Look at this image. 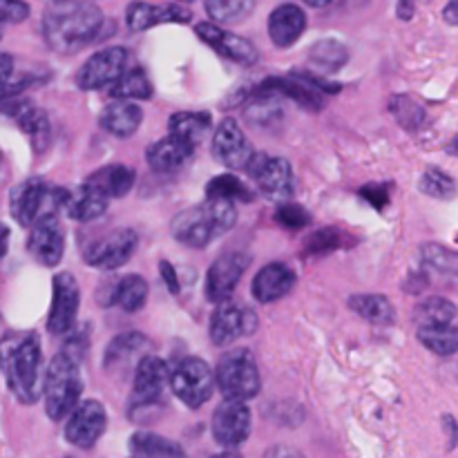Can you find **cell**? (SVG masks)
I'll return each instance as SVG.
<instances>
[{
	"label": "cell",
	"mask_w": 458,
	"mask_h": 458,
	"mask_svg": "<svg viewBox=\"0 0 458 458\" xmlns=\"http://www.w3.org/2000/svg\"><path fill=\"white\" fill-rule=\"evenodd\" d=\"M106 16L88 0H54L43 16L45 40L58 54H74L101 36Z\"/></svg>",
	"instance_id": "obj_1"
},
{
	"label": "cell",
	"mask_w": 458,
	"mask_h": 458,
	"mask_svg": "<svg viewBox=\"0 0 458 458\" xmlns=\"http://www.w3.org/2000/svg\"><path fill=\"white\" fill-rule=\"evenodd\" d=\"M0 365L13 396L31 405L43 394V352L36 334L7 335L0 343Z\"/></svg>",
	"instance_id": "obj_2"
},
{
	"label": "cell",
	"mask_w": 458,
	"mask_h": 458,
	"mask_svg": "<svg viewBox=\"0 0 458 458\" xmlns=\"http://www.w3.org/2000/svg\"><path fill=\"white\" fill-rule=\"evenodd\" d=\"M237 222L233 201L206 199L204 204L179 213L173 222V235L191 249H204L219 235L231 231Z\"/></svg>",
	"instance_id": "obj_3"
},
{
	"label": "cell",
	"mask_w": 458,
	"mask_h": 458,
	"mask_svg": "<svg viewBox=\"0 0 458 458\" xmlns=\"http://www.w3.org/2000/svg\"><path fill=\"white\" fill-rule=\"evenodd\" d=\"M83 380L79 362L70 353H56L43 376L45 411L52 420H63L81 401Z\"/></svg>",
	"instance_id": "obj_4"
},
{
	"label": "cell",
	"mask_w": 458,
	"mask_h": 458,
	"mask_svg": "<svg viewBox=\"0 0 458 458\" xmlns=\"http://www.w3.org/2000/svg\"><path fill=\"white\" fill-rule=\"evenodd\" d=\"M213 374L215 385L226 401L244 403L258 396L259 374L249 349H233V352L224 353Z\"/></svg>",
	"instance_id": "obj_5"
},
{
	"label": "cell",
	"mask_w": 458,
	"mask_h": 458,
	"mask_svg": "<svg viewBox=\"0 0 458 458\" xmlns=\"http://www.w3.org/2000/svg\"><path fill=\"white\" fill-rule=\"evenodd\" d=\"M168 383L174 396L191 410H197L210 401L215 389V374L210 365L201 358H183L168 374Z\"/></svg>",
	"instance_id": "obj_6"
},
{
	"label": "cell",
	"mask_w": 458,
	"mask_h": 458,
	"mask_svg": "<svg viewBox=\"0 0 458 458\" xmlns=\"http://www.w3.org/2000/svg\"><path fill=\"white\" fill-rule=\"evenodd\" d=\"M9 210L21 226H31L38 217L56 213V188H49L40 179H27L18 183L9 195Z\"/></svg>",
	"instance_id": "obj_7"
},
{
	"label": "cell",
	"mask_w": 458,
	"mask_h": 458,
	"mask_svg": "<svg viewBox=\"0 0 458 458\" xmlns=\"http://www.w3.org/2000/svg\"><path fill=\"white\" fill-rule=\"evenodd\" d=\"M250 174L258 182L259 192L271 201H286L295 191V177L291 164L282 157L268 155H253L249 164Z\"/></svg>",
	"instance_id": "obj_8"
},
{
	"label": "cell",
	"mask_w": 458,
	"mask_h": 458,
	"mask_svg": "<svg viewBox=\"0 0 458 458\" xmlns=\"http://www.w3.org/2000/svg\"><path fill=\"white\" fill-rule=\"evenodd\" d=\"M137 246H139V237L132 228H116V231H112L110 235L92 242V244L85 249L83 258L92 268L114 271V268L123 267V264L132 258Z\"/></svg>",
	"instance_id": "obj_9"
},
{
	"label": "cell",
	"mask_w": 458,
	"mask_h": 458,
	"mask_svg": "<svg viewBox=\"0 0 458 458\" xmlns=\"http://www.w3.org/2000/svg\"><path fill=\"white\" fill-rule=\"evenodd\" d=\"M128 70V52L123 47H107L92 54L76 74V85L81 89H103L114 85L121 74Z\"/></svg>",
	"instance_id": "obj_10"
},
{
	"label": "cell",
	"mask_w": 458,
	"mask_h": 458,
	"mask_svg": "<svg viewBox=\"0 0 458 458\" xmlns=\"http://www.w3.org/2000/svg\"><path fill=\"white\" fill-rule=\"evenodd\" d=\"M54 300L52 309H49L47 329L49 334L63 335L74 327L76 316H79V302L81 291L79 282L72 273L61 271L54 276Z\"/></svg>",
	"instance_id": "obj_11"
},
{
	"label": "cell",
	"mask_w": 458,
	"mask_h": 458,
	"mask_svg": "<svg viewBox=\"0 0 458 458\" xmlns=\"http://www.w3.org/2000/svg\"><path fill=\"white\" fill-rule=\"evenodd\" d=\"M106 425H107V414H106V407H103L101 403L98 401L79 403V405L67 414L65 438L74 447L89 450V447L103 437Z\"/></svg>",
	"instance_id": "obj_12"
},
{
	"label": "cell",
	"mask_w": 458,
	"mask_h": 458,
	"mask_svg": "<svg viewBox=\"0 0 458 458\" xmlns=\"http://www.w3.org/2000/svg\"><path fill=\"white\" fill-rule=\"evenodd\" d=\"M27 250L43 267H56L65 250V233L56 213H47L31 224Z\"/></svg>",
	"instance_id": "obj_13"
},
{
	"label": "cell",
	"mask_w": 458,
	"mask_h": 458,
	"mask_svg": "<svg viewBox=\"0 0 458 458\" xmlns=\"http://www.w3.org/2000/svg\"><path fill=\"white\" fill-rule=\"evenodd\" d=\"M255 327H258V316L253 309L237 307L235 302L226 300L215 309L213 320H210V340L217 347H228L242 335L253 334Z\"/></svg>",
	"instance_id": "obj_14"
},
{
	"label": "cell",
	"mask_w": 458,
	"mask_h": 458,
	"mask_svg": "<svg viewBox=\"0 0 458 458\" xmlns=\"http://www.w3.org/2000/svg\"><path fill=\"white\" fill-rule=\"evenodd\" d=\"M213 155L231 170H246L255 150L235 119H224L213 134Z\"/></svg>",
	"instance_id": "obj_15"
},
{
	"label": "cell",
	"mask_w": 458,
	"mask_h": 458,
	"mask_svg": "<svg viewBox=\"0 0 458 458\" xmlns=\"http://www.w3.org/2000/svg\"><path fill=\"white\" fill-rule=\"evenodd\" d=\"M246 264L249 259L242 253H226L215 259L206 273V298L215 304L231 300L244 276Z\"/></svg>",
	"instance_id": "obj_16"
},
{
	"label": "cell",
	"mask_w": 458,
	"mask_h": 458,
	"mask_svg": "<svg viewBox=\"0 0 458 458\" xmlns=\"http://www.w3.org/2000/svg\"><path fill=\"white\" fill-rule=\"evenodd\" d=\"M250 434V410L240 401H224L215 410L213 437L224 447H240Z\"/></svg>",
	"instance_id": "obj_17"
},
{
	"label": "cell",
	"mask_w": 458,
	"mask_h": 458,
	"mask_svg": "<svg viewBox=\"0 0 458 458\" xmlns=\"http://www.w3.org/2000/svg\"><path fill=\"white\" fill-rule=\"evenodd\" d=\"M168 365L159 356H143L137 362L132 383V405L148 407L155 405L164 394L165 383H168Z\"/></svg>",
	"instance_id": "obj_18"
},
{
	"label": "cell",
	"mask_w": 458,
	"mask_h": 458,
	"mask_svg": "<svg viewBox=\"0 0 458 458\" xmlns=\"http://www.w3.org/2000/svg\"><path fill=\"white\" fill-rule=\"evenodd\" d=\"M197 36L204 40L206 45L215 49L217 54H222L224 58H231V61L240 63V65H253L258 61V49L250 40L242 38V36L231 34V31L222 30L215 22H199L195 27Z\"/></svg>",
	"instance_id": "obj_19"
},
{
	"label": "cell",
	"mask_w": 458,
	"mask_h": 458,
	"mask_svg": "<svg viewBox=\"0 0 458 458\" xmlns=\"http://www.w3.org/2000/svg\"><path fill=\"white\" fill-rule=\"evenodd\" d=\"M106 197L94 192L85 183L81 188H74V191L56 188V210L58 213H65L67 217L76 219V222H94V219H98L106 213Z\"/></svg>",
	"instance_id": "obj_20"
},
{
	"label": "cell",
	"mask_w": 458,
	"mask_h": 458,
	"mask_svg": "<svg viewBox=\"0 0 458 458\" xmlns=\"http://www.w3.org/2000/svg\"><path fill=\"white\" fill-rule=\"evenodd\" d=\"M307 30V13L293 3L280 4L268 16V36L277 47H291Z\"/></svg>",
	"instance_id": "obj_21"
},
{
	"label": "cell",
	"mask_w": 458,
	"mask_h": 458,
	"mask_svg": "<svg viewBox=\"0 0 458 458\" xmlns=\"http://www.w3.org/2000/svg\"><path fill=\"white\" fill-rule=\"evenodd\" d=\"M295 284V273L289 264H267L253 280V295L258 302L271 304L284 298Z\"/></svg>",
	"instance_id": "obj_22"
},
{
	"label": "cell",
	"mask_w": 458,
	"mask_h": 458,
	"mask_svg": "<svg viewBox=\"0 0 458 458\" xmlns=\"http://www.w3.org/2000/svg\"><path fill=\"white\" fill-rule=\"evenodd\" d=\"M192 155H195V146L174 137V134H168V137L159 139V141L148 148L146 159L155 173H174L183 164H188Z\"/></svg>",
	"instance_id": "obj_23"
},
{
	"label": "cell",
	"mask_w": 458,
	"mask_h": 458,
	"mask_svg": "<svg viewBox=\"0 0 458 458\" xmlns=\"http://www.w3.org/2000/svg\"><path fill=\"white\" fill-rule=\"evenodd\" d=\"M125 21L132 31H146L161 22H188L191 12L179 4H150V3H132L125 13Z\"/></svg>",
	"instance_id": "obj_24"
},
{
	"label": "cell",
	"mask_w": 458,
	"mask_h": 458,
	"mask_svg": "<svg viewBox=\"0 0 458 458\" xmlns=\"http://www.w3.org/2000/svg\"><path fill=\"white\" fill-rule=\"evenodd\" d=\"M85 186L92 188L94 192L106 197L107 201L114 199V197H125L134 186V173L128 165L121 164H110L103 165V168L94 170L88 179H85Z\"/></svg>",
	"instance_id": "obj_25"
},
{
	"label": "cell",
	"mask_w": 458,
	"mask_h": 458,
	"mask_svg": "<svg viewBox=\"0 0 458 458\" xmlns=\"http://www.w3.org/2000/svg\"><path fill=\"white\" fill-rule=\"evenodd\" d=\"M143 121V110L134 101L114 98L106 110L101 112V128L114 137H132Z\"/></svg>",
	"instance_id": "obj_26"
},
{
	"label": "cell",
	"mask_w": 458,
	"mask_h": 458,
	"mask_svg": "<svg viewBox=\"0 0 458 458\" xmlns=\"http://www.w3.org/2000/svg\"><path fill=\"white\" fill-rule=\"evenodd\" d=\"M146 347H148V340H146V335H141V334L116 335V338L110 343V347H107L106 362H103V365H106V369H110V371L125 369L130 362L141 360L139 356L146 352Z\"/></svg>",
	"instance_id": "obj_27"
},
{
	"label": "cell",
	"mask_w": 458,
	"mask_h": 458,
	"mask_svg": "<svg viewBox=\"0 0 458 458\" xmlns=\"http://www.w3.org/2000/svg\"><path fill=\"white\" fill-rule=\"evenodd\" d=\"M13 114H16V121L22 132L31 139L36 150L43 152L49 146V137H52V125H49L45 110L30 106V103H22V106H16Z\"/></svg>",
	"instance_id": "obj_28"
},
{
	"label": "cell",
	"mask_w": 458,
	"mask_h": 458,
	"mask_svg": "<svg viewBox=\"0 0 458 458\" xmlns=\"http://www.w3.org/2000/svg\"><path fill=\"white\" fill-rule=\"evenodd\" d=\"M349 307L356 311L362 320L371 325H394L396 322V309L389 302V298L378 293H360L349 298Z\"/></svg>",
	"instance_id": "obj_29"
},
{
	"label": "cell",
	"mask_w": 458,
	"mask_h": 458,
	"mask_svg": "<svg viewBox=\"0 0 458 458\" xmlns=\"http://www.w3.org/2000/svg\"><path fill=\"white\" fill-rule=\"evenodd\" d=\"M130 450L134 458H186L174 441L152 432H137L130 438Z\"/></svg>",
	"instance_id": "obj_30"
},
{
	"label": "cell",
	"mask_w": 458,
	"mask_h": 458,
	"mask_svg": "<svg viewBox=\"0 0 458 458\" xmlns=\"http://www.w3.org/2000/svg\"><path fill=\"white\" fill-rule=\"evenodd\" d=\"M416 329L425 327H454L456 325V307L450 300L443 298H428L419 302L414 309Z\"/></svg>",
	"instance_id": "obj_31"
},
{
	"label": "cell",
	"mask_w": 458,
	"mask_h": 458,
	"mask_svg": "<svg viewBox=\"0 0 458 458\" xmlns=\"http://www.w3.org/2000/svg\"><path fill=\"white\" fill-rule=\"evenodd\" d=\"M168 130V134H174V137L183 139L197 148V143L210 130V114L208 112H177V114L170 116Z\"/></svg>",
	"instance_id": "obj_32"
},
{
	"label": "cell",
	"mask_w": 458,
	"mask_h": 458,
	"mask_svg": "<svg viewBox=\"0 0 458 458\" xmlns=\"http://www.w3.org/2000/svg\"><path fill=\"white\" fill-rule=\"evenodd\" d=\"M148 300V282L141 276L121 277L112 291V302L119 304L123 311L137 313L146 307Z\"/></svg>",
	"instance_id": "obj_33"
},
{
	"label": "cell",
	"mask_w": 458,
	"mask_h": 458,
	"mask_svg": "<svg viewBox=\"0 0 458 458\" xmlns=\"http://www.w3.org/2000/svg\"><path fill=\"white\" fill-rule=\"evenodd\" d=\"M112 97L123 98V101H143L152 97V83L141 67L125 70L121 79L112 85Z\"/></svg>",
	"instance_id": "obj_34"
},
{
	"label": "cell",
	"mask_w": 458,
	"mask_h": 458,
	"mask_svg": "<svg viewBox=\"0 0 458 458\" xmlns=\"http://www.w3.org/2000/svg\"><path fill=\"white\" fill-rule=\"evenodd\" d=\"M206 197L208 199H224V201H250L253 192L249 191L244 182L235 174H219L206 183Z\"/></svg>",
	"instance_id": "obj_35"
},
{
	"label": "cell",
	"mask_w": 458,
	"mask_h": 458,
	"mask_svg": "<svg viewBox=\"0 0 458 458\" xmlns=\"http://www.w3.org/2000/svg\"><path fill=\"white\" fill-rule=\"evenodd\" d=\"M255 0H206V12L210 21L219 25H233L242 22L253 13Z\"/></svg>",
	"instance_id": "obj_36"
},
{
	"label": "cell",
	"mask_w": 458,
	"mask_h": 458,
	"mask_svg": "<svg viewBox=\"0 0 458 458\" xmlns=\"http://www.w3.org/2000/svg\"><path fill=\"white\" fill-rule=\"evenodd\" d=\"M420 344L429 349V352L438 353V356H454L458 347V334L454 327H425V329H416Z\"/></svg>",
	"instance_id": "obj_37"
},
{
	"label": "cell",
	"mask_w": 458,
	"mask_h": 458,
	"mask_svg": "<svg viewBox=\"0 0 458 458\" xmlns=\"http://www.w3.org/2000/svg\"><path fill=\"white\" fill-rule=\"evenodd\" d=\"M311 61L327 72H334L347 63V49L335 40H320L311 47Z\"/></svg>",
	"instance_id": "obj_38"
},
{
	"label": "cell",
	"mask_w": 458,
	"mask_h": 458,
	"mask_svg": "<svg viewBox=\"0 0 458 458\" xmlns=\"http://www.w3.org/2000/svg\"><path fill=\"white\" fill-rule=\"evenodd\" d=\"M420 191H423L425 195L443 199V197L454 195L456 186H454V179H452L450 174L432 168L428 170V173H423V177H420Z\"/></svg>",
	"instance_id": "obj_39"
},
{
	"label": "cell",
	"mask_w": 458,
	"mask_h": 458,
	"mask_svg": "<svg viewBox=\"0 0 458 458\" xmlns=\"http://www.w3.org/2000/svg\"><path fill=\"white\" fill-rule=\"evenodd\" d=\"M277 224H282L289 231H302L311 224V215L307 213V208L298 204H282L276 213Z\"/></svg>",
	"instance_id": "obj_40"
},
{
	"label": "cell",
	"mask_w": 458,
	"mask_h": 458,
	"mask_svg": "<svg viewBox=\"0 0 458 458\" xmlns=\"http://www.w3.org/2000/svg\"><path fill=\"white\" fill-rule=\"evenodd\" d=\"M423 258L425 262L432 264L434 268L438 271H456V253L454 250L445 249V246H438V244H428L423 246Z\"/></svg>",
	"instance_id": "obj_41"
},
{
	"label": "cell",
	"mask_w": 458,
	"mask_h": 458,
	"mask_svg": "<svg viewBox=\"0 0 458 458\" xmlns=\"http://www.w3.org/2000/svg\"><path fill=\"white\" fill-rule=\"evenodd\" d=\"M338 237H340L338 228H322V231H316L307 240V253L322 255L338 249Z\"/></svg>",
	"instance_id": "obj_42"
},
{
	"label": "cell",
	"mask_w": 458,
	"mask_h": 458,
	"mask_svg": "<svg viewBox=\"0 0 458 458\" xmlns=\"http://www.w3.org/2000/svg\"><path fill=\"white\" fill-rule=\"evenodd\" d=\"M13 79V58L0 52V98H7L16 92L21 85H12Z\"/></svg>",
	"instance_id": "obj_43"
},
{
	"label": "cell",
	"mask_w": 458,
	"mask_h": 458,
	"mask_svg": "<svg viewBox=\"0 0 458 458\" xmlns=\"http://www.w3.org/2000/svg\"><path fill=\"white\" fill-rule=\"evenodd\" d=\"M30 16V7L21 0H0V21L3 22H22Z\"/></svg>",
	"instance_id": "obj_44"
},
{
	"label": "cell",
	"mask_w": 458,
	"mask_h": 458,
	"mask_svg": "<svg viewBox=\"0 0 458 458\" xmlns=\"http://www.w3.org/2000/svg\"><path fill=\"white\" fill-rule=\"evenodd\" d=\"M362 197H365L367 201H369V204H374L376 208H383L385 204H387V199H389V195H387V188L385 186H367V188H362V192H360Z\"/></svg>",
	"instance_id": "obj_45"
},
{
	"label": "cell",
	"mask_w": 458,
	"mask_h": 458,
	"mask_svg": "<svg viewBox=\"0 0 458 458\" xmlns=\"http://www.w3.org/2000/svg\"><path fill=\"white\" fill-rule=\"evenodd\" d=\"M161 276H164L165 286L173 295L179 293V280H177V273H174V267L168 262H161Z\"/></svg>",
	"instance_id": "obj_46"
},
{
	"label": "cell",
	"mask_w": 458,
	"mask_h": 458,
	"mask_svg": "<svg viewBox=\"0 0 458 458\" xmlns=\"http://www.w3.org/2000/svg\"><path fill=\"white\" fill-rule=\"evenodd\" d=\"M264 458H304V454L291 445H273Z\"/></svg>",
	"instance_id": "obj_47"
},
{
	"label": "cell",
	"mask_w": 458,
	"mask_h": 458,
	"mask_svg": "<svg viewBox=\"0 0 458 458\" xmlns=\"http://www.w3.org/2000/svg\"><path fill=\"white\" fill-rule=\"evenodd\" d=\"M7 244H9V228L4 224H0V259L4 258L7 253Z\"/></svg>",
	"instance_id": "obj_48"
},
{
	"label": "cell",
	"mask_w": 458,
	"mask_h": 458,
	"mask_svg": "<svg viewBox=\"0 0 458 458\" xmlns=\"http://www.w3.org/2000/svg\"><path fill=\"white\" fill-rule=\"evenodd\" d=\"M443 18H445L450 25H456V0H450V4H447L445 12H443Z\"/></svg>",
	"instance_id": "obj_49"
},
{
	"label": "cell",
	"mask_w": 458,
	"mask_h": 458,
	"mask_svg": "<svg viewBox=\"0 0 458 458\" xmlns=\"http://www.w3.org/2000/svg\"><path fill=\"white\" fill-rule=\"evenodd\" d=\"M304 3H307L309 7H327L331 0H304Z\"/></svg>",
	"instance_id": "obj_50"
},
{
	"label": "cell",
	"mask_w": 458,
	"mask_h": 458,
	"mask_svg": "<svg viewBox=\"0 0 458 458\" xmlns=\"http://www.w3.org/2000/svg\"><path fill=\"white\" fill-rule=\"evenodd\" d=\"M213 458H244V456L237 454V452H222V454H215Z\"/></svg>",
	"instance_id": "obj_51"
},
{
	"label": "cell",
	"mask_w": 458,
	"mask_h": 458,
	"mask_svg": "<svg viewBox=\"0 0 458 458\" xmlns=\"http://www.w3.org/2000/svg\"><path fill=\"white\" fill-rule=\"evenodd\" d=\"M182 3H191V0H182Z\"/></svg>",
	"instance_id": "obj_52"
}]
</instances>
